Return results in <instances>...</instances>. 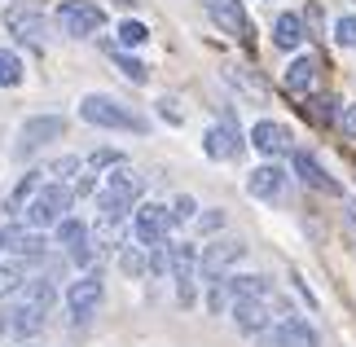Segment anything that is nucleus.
Listing matches in <instances>:
<instances>
[{
    "instance_id": "1",
    "label": "nucleus",
    "mask_w": 356,
    "mask_h": 347,
    "mask_svg": "<svg viewBox=\"0 0 356 347\" xmlns=\"http://www.w3.org/2000/svg\"><path fill=\"white\" fill-rule=\"evenodd\" d=\"M141 198V176H136L128 163H115V172L102 180V189H97V211L102 216H115L123 220L132 211V202Z\"/></svg>"
},
{
    "instance_id": "2",
    "label": "nucleus",
    "mask_w": 356,
    "mask_h": 347,
    "mask_svg": "<svg viewBox=\"0 0 356 347\" xmlns=\"http://www.w3.org/2000/svg\"><path fill=\"white\" fill-rule=\"evenodd\" d=\"M268 295V282L255 273H225L220 282H211V312H234L238 303Z\"/></svg>"
},
{
    "instance_id": "3",
    "label": "nucleus",
    "mask_w": 356,
    "mask_h": 347,
    "mask_svg": "<svg viewBox=\"0 0 356 347\" xmlns=\"http://www.w3.org/2000/svg\"><path fill=\"white\" fill-rule=\"evenodd\" d=\"M79 119L84 123H92V128H119V132H145V119H136L128 106H119L115 97H84V102H79Z\"/></svg>"
},
{
    "instance_id": "4",
    "label": "nucleus",
    "mask_w": 356,
    "mask_h": 347,
    "mask_svg": "<svg viewBox=\"0 0 356 347\" xmlns=\"http://www.w3.org/2000/svg\"><path fill=\"white\" fill-rule=\"evenodd\" d=\"M71 198H75V193L71 189H66L62 185V180H53V185H40V193H35V198H31V207H26V225H31V229H58L62 225V211H66V207H71Z\"/></svg>"
},
{
    "instance_id": "5",
    "label": "nucleus",
    "mask_w": 356,
    "mask_h": 347,
    "mask_svg": "<svg viewBox=\"0 0 356 347\" xmlns=\"http://www.w3.org/2000/svg\"><path fill=\"white\" fill-rule=\"evenodd\" d=\"M168 268H172V282H176V299H181V308H194L198 299V251L185 242H172L168 251Z\"/></svg>"
},
{
    "instance_id": "6",
    "label": "nucleus",
    "mask_w": 356,
    "mask_h": 347,
    "mask_svg": "<svg viewBox=\"0 0 356 347\" xmlns=\"http://www.w3.org/2000/svg\"><path fill=\"white\" fill-rule=\"evenodd\" d=\"M172 225H176V211H168L163 202H145V207H136V216H132V238L141 246H163Z\"/></svg>"
},
{
    "instance_id": "7",
    "label": "nucleus",
    "mask_w": 356,
    "mask_h": 347,
    "mask_svg": "<svg viewBox=\"0 0 356 347\" xmlns=\"http://www.w3.org/2000/svg\"><path fill=\"white\" fill-rule=\"evenodd\" d=\"M317 330L304 316H277L268 330H259V347H317Z\"/></svg>"
},
{
    "instance_id": "8",
    "label": "nucleus",
    "mask_w": 356,
    "mask_h": 347,
    "mask_svg": "<svg viewBox=\"0 0 356 347\" xmlns=\"http://www.w3.org/2000/svg\"><path fill=\"white\" fill-rule=\"evenodd\" d=\"M58 22H62V31L71 35V40H88V35H97L102 31V9L92 5V0H62L58 5Z\"/></svg>"
},
{
    "instance_id": "9",
    "label": "nucleus",
    "mask_w": 356,
    "mask_h": 347,
    "mask_svg": "<svg viewBox=\"0 0 356 347\" xmlns=\"http://www.w3.org/2000/svg\"><path fill=\"white\" fill-rule=\"evenodd\" d=\"M246 255V246L242 242H211V246H202V255H198V273H202V282H220V277L234 268V264H242Z\"/></svg>"
},
{
    "instance_id": "10",
    "label": "nucleus",
    "mask_w": 356,
    "mask_h": 347,
    "mask_svg": "<svg viewBox=\"0 0 356 347\" xmlns=\"http://www.w3.org/2000/svg\"><path fill=\"white\" fill-rule=\"evenodd\" d=\"M102 303V273H84L79 282L66 286V312L75 316V321H88L92 312H97Z\"/></svg>"
},
{
    "instance_id": "11",
    "label": "nucleus",
    "mask_w": 356,
    "mask_h": 347,
    "mask_svg": "<svg viewBox=\"0 0 356 347\" xmlns=\"http://www.w3.org/2000/svg\"><path fill=\"white\" fill-rule=\"evenodd\" d=\"M273 312H282V299L277 295H259V299L238 303V308H234V321H238V330H246V334H259V330L273 325Z\"/></svg>"
},
{
    "instance_id": "12",
    "label": "nucleus",
    "mask_w": 356,
    "mask_h": 347,
    "mask_svg": "<svg viewBox=\"0 0 356 347\" xmlns=\"http://www.w3.org/2000/svg\"><path fill=\"white\" fill-rule=\"evenodd\" d=\"M0 251L40 259V255L49 251V242L40 238V229H31V225H5V229H0Z\"/></svg>"
},
{
    "instance_id": "13",
    "label": "nucleus",
    "mask_w": 356,
    "mask_h": 347,
    "mask_svg": "<svg viewBox=\"0 0 356 347\" xmlns=\"http://www.w3.org/2000/svg\"><path fill=\"white\" fill-rule=\"evenodd\" d=\"M5 22H9V31L18 35V40H31V45H44V35H49L44 13H40L35 5H9Z\"/></svg>"
},
{
    "instance_id": "14",
    "label": "nucleus",
    "mask_w": 356,
    "mask_h": 347,
    "mask_svg": "<svg viewBox=\"0 0 356 347\" xmlns=\"http://www.w3.org/2000/svg\"><path fill=\"white\" fill-rule=\"evenodd\" d=\"M251 145L264 159H277V154L291 150V128H286V123H273V119H259L255 128H251Z\"/></svg>"
},
{
    "instance_id": "15",
    "label": "nucleus",
    "mask_w": 356,
    "mask_h": 347,
    "mask_svg": "<svg viewBox=\"0 0 356 347\" xmlns=\"http://www.w3.org/2000/svg\"><path fill=\"white\" fill-rule=\"evenodd\" d=\"M246 189H251V198H259V202H277L286 193V172L277 163H264V168H255L246 176Z\"/></svg>"
},
{
    "instance_id": "16",
    "label": "nucleus",
    "mask_w": 356,
    "mask_h": 347,
    "mask_svg": "<svg viewBox=\"0 0 356 347\" xmlns=\"http://www.w3.org/2000/svg\"><path fill=\"white\" fill-rule=\"evenodd\" d=\"M207 5V13L216 18V26H220L225 35H246L251 26H246V9H242V0H202Z\"/></svg>"
},
{
    "instance_id": "17",
    "label": "nucleus",
    "mask_w": 356,
    "mask_h": 347,
    "mask_svg": "<svg viewBox=\"0 0 356 347\" xmlns=\"http://www.w3.org/2000/svg\"><path fill=\"white\" fill-rule=\"evenodd\" d=\"M295 176L304 180V185L321 189V193H334V198H339V193H343V185H339V180H330V176H325V168H321V163H317V159L308 154V150H295Z\"/></svg>"
},
{
    "instance_id": "18",
    "label": "nucleus",
    "mask_w": 356,
    "mask_h": 347,
    "mask_svg": "<svg viewBox=\"0 0 356 347\" xmlns=\"http://www.w3.org/2000/svg\"><path fill=\"white\" fill-rule=\"evenodd\" d=\"M53 303H58V286H53L49 277H35V282H26V286L18 290V308H26V312L49 316Z\"/></svg>"
},
{
    "instance_id": "19",
    "label": "nucleus",
    "mask_w": 356,
    "mask_h": 347,
    "mask_svg": "<svg viewBox=\"0 0 356 347\" xmlns=\"http://www.w3.org/2000/svg\"><path fill=\"white\" fill-rule=\"evenodd\" d=\"M66 132V123L62 119H53V115H44V119H26L22 123V154L26 150H40V145H49V141H58V136Z\"/></svg>"
},
{
    "instance_id": "20",
    "label": "nucleus",
    "mask_w": 356,
    "mask_h": 347,
    "mask_svg": "<svg viewBox=\"0 0 356 347\" xmlns=\"http://www.w3.org/2000/svg\"><path fill=\"white\" fill-rule=\"evenodd\" d=\"M202 150H207V159H238V128L234 123H216V128H207V136H202Z\"/></svg>"
},
{
    "instance_id": "21",
    "label": "nucleus",
    "mask_w": 356,
    "mask_h": 347,
    "mask_svg": "<svg viewBox=\"0 0 356 347\" xmlns=\"http://www.w3.org/2000/svg\"><path fill=\"white\" fill-rule=\"evenodd\" d=\"M35 193H40V172H26L18 185H13V193L5 198V211H9V216H22L26 207H31Z\"/></svg>"
},
{
    "instance_id": "22",
    "label": "nucleus",
    "mask_w": 356,
    "mask_h": 347,
    "mask_svg": "<svg viewBox=\"0 0 356 347\" xmlns=\"http://www.w3.org/2000/svg\"><path fill=\"white\" fill-rule=\"evenodd\" d=\"M286 88H291V92H299V97H304V92H312V88H317V62H312V58H299V62H291V71H286Z\"/></svg>"
},
{
    "instance_id": "23",
    "label": "nucleus",
    "mask_w": 356,
    "mask_h": 347,
    "mask_svg": "<svg viewBox=\"0 0 356 347\" xmlns=\"http://www.w3.org/2000/svg\"><path fill=\"white\" fill-rule=\"evenodd\" d=\"M299 40H304V22H299L295 13H282V18L273 22V45L277 49H299Z\"/></svg>"
},
{
    "instance_id": "24",
    "label": "nucleus",
    "mask_w": 356,
    "mask_h": 347,
    "mask_svg": "<svg viewBox=\"0 0 356 347\" xmlns=\"http://www.w3.org/2000/svg\"><path fill=\"white\" fill-rule=\"evenodd\" d=\"M58 246H66L71 255H84L88 251V225H79V220H62V225H58Z\"/></svg>"
},
{
    "instance_id": "25",
    "label": "nucleus",
    "mask_w": 356,
    "mask_h": 347,
    "mask_svg": "<svg viewBox=\"0 0 356 347\" xmlns=\"http://www.w3.org/2000/svg\"><path fill=\"white\" fill-rule=\"evenodd\" d=\"M22 286H26V264H22V259H9V264H0V299L18 295Z\"/></svg>"
},
{
    "instance_id": "26",
    "label": "nucleus",
    "mask_w": 356,
    "mask_h": 347,
    "mask_svg": "<svg viewBox=\"0 0 356 347\" xmlns=\"http://www.w3.org/2000/svg\"><path fill=\"white\" fill-rule=\"evenodd\" d=\"M92 238H97V246H106V251H115V246L123 242V220H115V216H102L97 225H92Z\"/></svg>"
},
{
    "instance_id": "27",
    "label": "nucleus",
    "mask_w": 356,
    "mask_h": 347,
    "mask_svg": "<svg viewBox=\"0 0 356 347\" xmlns=\"http://www.w3.org/2000/svg\"><path fill=\"white\" fill-rule=\"evenodd\" d=\"M13 84H22V62L9 49H0V88H13Z\"/></svg>"
},
{
    "instance_id": "28",
    "label": "nucleus",
    "mask_w": 356,
    "mask_h": 347,
    "mask_svg": "<svg viewBox=\"0 0 356 347\" xmlns=\"http://www.w3.org/2000/svg\"><path fill=\"white\" fill-rule=\"evenodd\" d=\"M111 58L119 62V71L132 79V84H145L149 79V71H145V62H136V58H128V53H119V49H111Z\"/></svg>"
},
{
    "instance_id": "29",
    "label": "nucleus",
    "mask_w": 356,
    "mask_h": 347,
    "mask_svg": "<svg viewBox=\"0 0 356 347\" xmlns=\"http://www.w3.org/2000/svg\"><path fill=\"white\" fill-rule=\"evenodd\" d=\"M141 251H145V246H128V251L119 255V268L128 277H145V255Z\"/></svg>"
},
{
    "instance_id": "30",
    "label": "nucleus",
    "mask_w": 356,
    "mask_h": 347,
    "mask_svg": "<svg viewBox=\"0 0 356 347\" xmlns=\"http://www.w3.org/2000/svg\"><path fill=\"white\" fill-rule=\"evenodd\" d=\"M334 45L356 49V13H343V18L334 22Z\"/></svg>"
},
{
    "instance_id": "31",
    "label": "nucleus",
    "mask_w": 356,
    "mask_h": 347,
    "mask_svg": "<svg viewBox=\"0 0 356 347\" xmlns=\"http://www.w3.org/2000/svg\"><path fill=\"white\" fill-rule=\"evenodd\" d=\"M229 79H234V84H238L242 92H251L255 102L264 97V84H259V79H251V71H246V66H238V71H229Z\"/></svg>"
},
{
    "instance_id": "32",
    "label": "nucleus",
    "mask_w": 356,
    "mask_h": 347,
    "mask_svg": "<svg viewBox=\"0 0 356 347\" xmlns=\"http://www.w3.org/2000/svg\"><path fill=\"white\" fill-rule=\"evenodd\" d=\"M119 40H123L128 49H136V45H145V40H149V31H145L141 22H132V18H128V22L119 26Z\"/></svg>"
},
{
    "instance_id": "33",
    "label": "nucleus",
    "mask_w": 356,
    "mask_h": 347,
    "mask_svg": "<svg viewBox=\"0 0 356 347\" xmlns=\"http://www.w3.org/2000/svg\"><path fill=\"white\" fill-rule=\"evenodd\" d=\"M75 172H79V159H71V154H66V159H58V163H53V168H49V176H58V180L75 176Z\"/></svg>"
},
{
    "instance_id": "34",
    "label": "nucleus",
    "mask_w": 356,
    "mask_h": 347,
    "mask_svg": "<svg viewBox=\"0 0 356 347\" xmlns=\"http://www.w3.org/2000/svg\"><path fill=\"white\" fill-rule=\"evenodd\" d=\"M194 225H198L202 233H216V229L225 225V211H207V216H194Z\"/></svg>"
},
{
    "instance_id": "35",
    "label": "nucleus",
    "mask_w": 356,
    "mask_h": 347,
    "mask_svg": "<svg viewBox=\"0 0 356 347\" xmlns=\"http://www.w3.org/2000/svg\"><path fill=\"white\" fill-rule=\"evenodd\" d=\"M176 220H194V198H176Z\"/></svg>"
},
{
    "instance_id": "36",
    "label": "nucleus",
    "mask_w": 356,
    "mask_h": 347,
    "mask_svg": "<svg viewBox=\"0 0 356 347\" xmlns=\"http://www.w3.org/2000/svg\"><path fill=\"white\" fill-rule=\"evenodd\" d=\"M159 115H163V119H172V123H181V110H176V102H168V97L159 102Z\"/></svg>"
},
{
    "instance_id": "37",
    "label": "nucleus",
    "mask_w": 356,
    "mask_h": 347,
    "mask_svg": "<svg viewBox=\"0 0 356 347\" xmlns=\"http://www.w3.org/2000/svg\"><path fill=\"white\" fill-rule=\"evenodd\" d=\"M339 123H343V132H348V136H356V106H348L343 115H339Z\"/></svg>"
},
{
    "instance_id": "38",
    "label": "nucleus",
    "mask_w": 356,
    "mask_h": 347,
    "mask_svg": "<svg viewBox=\"0 0 356 347\" xmlns=\"http://www.w3.org/2000/svg\"><path fill=\"white\" fill-rule=\"evenodd\" d=\"M348 225H352V233H356V202H348Z\"/></svg>"
}]
</instances>
